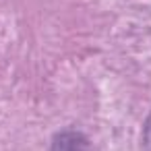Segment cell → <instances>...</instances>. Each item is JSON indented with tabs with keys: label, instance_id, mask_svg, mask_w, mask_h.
I'll return each mask as SVG.
<instances>
[{
	"label": "cell",
	"instance_id": "6da1fadb",
	"mask_svg": "<svg viewBox=\"0 0 151 151\" xmlns=\"http://www.w3.org/2000/svg\"><path fill=\"white\" fill-rule=\"evenodd\" d=\"M143 143H145V147H147V149H151V114H149V118H147V122H145V130H143Z\"/></svg>",
	"mask_w": 151,
	"mask_h": 151
}]
</instances>
